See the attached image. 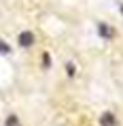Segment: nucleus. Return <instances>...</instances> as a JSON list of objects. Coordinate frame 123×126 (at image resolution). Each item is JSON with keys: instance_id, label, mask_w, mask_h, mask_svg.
<instances>
[{"instance_id": "obj_3", "label": "nucleus", "mask_w": 123, "mask_h": 126, "mask_svg": "<svg viewBox=\"0 0 123 126\" xmlns=\"http://www.w3.org/2000/svg\"><path fill=\"white\" fill-rule=\"evenodd\" d=\"M98 32H100V36H104V39H112V36H115V30H112V26H108V24H98Z\"/></svg>"}, {"instance_id": "obj_1", "label": "nucleus", "mask_w": 123, "mask_h": 126, "mask_svg": "<svg viewBox=\"0 0 123 126\" xmlns=\"http://www.w3.org/2000/svg\"><path fill=\"white\" fill-rule=\"evenodd\" d=\"M34 41H36V36H34V32H30V30H23V32L17 36V43H19L21 47H32Z\"/></svg>"}, {"instance_id": "obj_2", "label": "nucleus", "mask_w": 123, "mask_h": 126, "mask_svg": "<svg viewBox=\"0 0 123 126\" xmlns=\"http://www.w3.org/2000/svg\"><path fill=\"white\" fill-rule=\"evenodd\" d=\"M100 124L102 126H119V122H117V118H115V113H110V111H106L100 118Z\"/></svg>"}, {"instance_id": "obj_7", "label": "nucleus", "mask_w": 123, "mask_h": 126, "mask_svg": "<svg viewBox=\"0 0 123 126\" xmlns=\"http://www.w3.org/2000/svg\"><path fill=\"white\" fill-rule=\"evenodd\" d=\"M121 13H123V4H121Z\"/></svg>"}, {"instance_id": "obj_6", "label": "nucleus", "mask_w": 123, "mask_h": 126, "mask_svg": "<svg viewBox=\"0 0 123 126\" xmlns=\"http://www.w3.org/2000/svg\"><path fill=\"white\" fill-rule=\"evenodd\" d=\"M66 73L70 75V77H74V73H77V71H74V66H72L70 62H68V64H66Z\"/></svg>"}, {"instance_id": "obj_4", "label": "nucleus", "mask_w": 123, "mask_h": 126, "mask_svg": "<svg viewBox=\"0 0 123 126\" xmlns=\"http://www.w3.org/2000/svg\"><path fill=\"white\" fill-rule=\"evenodd\" d=\"M4 126H21V122H19V118H17L15 113H11V115L4 120Z\"/></svg>"}, {"instance_id": "obj_5", "label": "nucleus", "mask_w": 123, "mask_h": 126, "mask_svg": "<svg viewBox=\"0 0 123 126\" xmlns=\"http://www.w3.org/2000/svg\"><path fill=\"white\" fill-rule=\"evenodd\" d=\"M0 53H11V47H9L2 39H0Z\"/></svg>"}]
</instances>
